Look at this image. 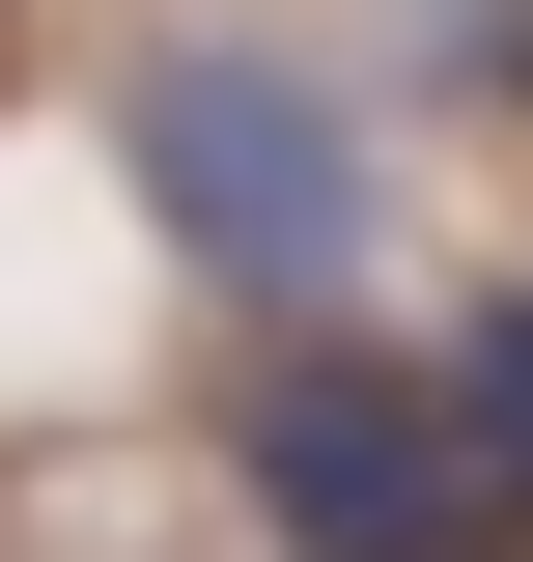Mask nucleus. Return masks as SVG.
Returning <instances> with one entry per match:
<instances>
[{"mask_svg":"<svg viewBox=\"0 0 533 562\" xmlns=\"http://www.w3.org/2000/svg\"><path fill=\"white\" fill-rule=\"evenodd\" d=\"M450 450H477V506H533V281H477V338H450Z\"/></svg>","mask_w":533,"mask_h":562,"instance_id":"nucleus-3","label":"nucleus"},{"mask_svg":"<svg viewBox=\"0 0 533 562\" xmlns=\"http://www.w3.org/2000/svg\"><path fill=\"white\" fill-rule=\"evenodd\" d=\"M225 450H253V535H281V562H450V535H477L450 394H394V366H337V338H281Z\"/></svg>","mask_w":533,"mask_h":562,"instance_id":"nucleus-2","label":"nucleus"},{"mask_svg":"<svg viewBox=\"0 0 533 562\" xmlns=\"http://www.w3.org/2000/svg\"><path fill=\"white\" fill-rule=\"evenodd\" d=\"M113 140H140V225H169L225 310H337V281H365V113H337V85L169 29V57L113 85Z\"/></svg>","mask_w":533,"mask_h":562,"instance_id":"nucleus-1","label":"nucleus"}]
</instances>
